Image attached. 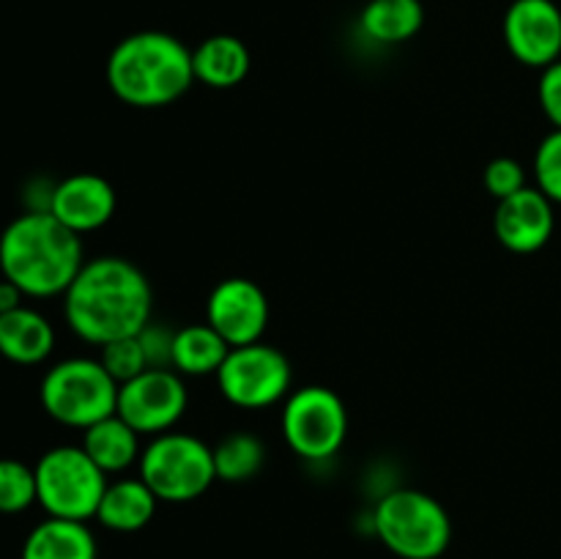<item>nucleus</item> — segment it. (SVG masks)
I'll return each mask as SVG.
<instances>
[{"label":"nucleus","mask_w":561,"mask_h":559,"mask_svg":"<svg viewBox=\"0 0 561 559\" xmlns=\"http://www.w3.org/2000/svg\"><path fill=\"white\" fill-rule=\"evenodd\" d=\"M425 9L420 0H370L359 14V27L376 44H403L422 31Z\"/></svg>","instance_id":"aec40b11"},{"label":"nucleus","mask_w":561,"mask_h":559,"mask_svg":"<svg viewBox=\"0 0 561 559\" xmlns=\"http://www.w3.org/2000/svg\"><path fill=\"white\" fill-rule=\"evenodd\" d=\"M502 33L510 55L529 69L542 71L561 60V5L557 0H513Z\"/></svg>","instance_id":"9b49d317"},{"label":"nucleus","mask_w":561,"mask_h":559,"mask_svg":"<svg viewBox=\"0 0 561 559\" xmlns=\"http://www.w3.org/2000/svg\"><path fill=\"white\" fill-rule=\"evenodd\" d=\"M190 406V392L181 373L148 367L131 381L118 387L115 414L129 422L140 436H159L179 425Z\"/></svg>","instance_id":"9d476101"},{"label":"nucleus","mask_w":561,"mask_h":559,"mask_svg":"<svg viewBox=\"0 0 561 559\" xmlns=\"http://www.w3.org/2000/svg\"><path fill=\"white\" fill-rule=\"evenodd\" d=\"M55 349V329L33 307L0 312V356L14 365H42Z\"/></svg>","instance_id":"2eb2a0df"},{"label":"nucleus","mask_w":561,"mask_h":559,"mask_svg":"<svg viewBox=\"0 0 561 559\" xmlns=\"http://www.w3.org/2000/svg\"><path fill=\"white\" fill-rule=\"evenodd\" d=\"M482 181H485V190L491 192L496 201L513 197L515 192H520L524 186H529V184H526L524 164H520L518 159H513V157L493 159V162L485 168V175H482Z\"/></svg>","instance_id":"a878e982"},{"label":"nucleus","mask_w":561,"mask_h":559,"mask_svg":"<svg viewBox=\"0 0 561 559\" xmlns=\"http://www.w3.org/2000/svg\"><path fill=\"white\" fill-rule=\"evenodd\" d=\"M137 477L157 493L159 502H195L217 480L214 449L192 433H159L142 447Z\"/></svg>","instance_id":"423d86ee"},{"label":"nucleus","mask_w":561,"mask_h":559,"mask_svg":"<svg viewBox=\"0 0 561 559\" xmlns=\"http://www.w3.org/2000/svg\"><path fill=\"white\" fill-rule=\"evenodd\" d=\"M294 370L288 356L274 345L257 343L230 349L217 370V387L236 409L257 411L279 403L290 395Z\"/></svg>","instance_id":"1a4fd4ad"},{"label":"nucleus","mask_w":561,"mask_h":559,"mask_svg":"<svg viewBox=\"0 0 561 559\" xmlns=\"http://www.w3.org/2000/svg\"><path fill=\"white\" fill-rule=\"evenodd\" d=\"M537 190L551 203H561V129L542 137L535 151Z\"/></svg>","instance_id":"393cba45"},{"label":"nucleus","mask_w":561,"mask_h":559,"mask_svg":"<svg viewBox=\"0 0 561 559\" xmlns=\"http://www.w3.org/2000/svg\"><path fill=\"white\" fill-rule=\"evenodd\" d=\"M283 436L307 464H323L343 449L348 409L334 389L310 384L285 398Z\"/></svg>","instance_id":"6e6552de"},{"label":"nucleus","mask_w":561,"mask_h":559,"mask_svg":"<svg viewBox=\"0 0 561 559\" xmlns=\"http://www.w3.org/2000/svg\"><path fill=\"white\" fill-rule=\"evenodd\" d=\"M373 532L400 559H438L453 543V521L436 497L394 488L373 510Z\"/></svg>","instance_id":"20e7f679"},{"label":"nucleus","mask_w":561,"mask_h":559,"mask_svg":"<svg viewBox=\"0 0 561 559\" xmlns=\"http://www.w3.org/2000/svg\"><path fill=\"white\" fill-rule=\"evenodd\" d=\"M537 99H540L542 113L551 121L553 129H561V60L542 69L540 82H537Z\"/></svg>","instance_id":"cd10ccee"},{"label":"nucleus","mask_w":561,"mask_h":559,"mask_svg":"<svg viewBox=\"0 0 561 559\" xmlns=\"http://www.w3.org/2000/svg\"><path fill=\"white\" fill-rule=\"evenodd\" d=\"M250 49L241 38L230 36V33H217L208 36L192 49V69H195V80L203 82L206 88H217V91H228L239 82L247 80L250 75Z\"/></svg>","instance_id":"dca6fc26"},{"label":"nucleus","mask_w":561,"mask_h":559,"mask_svg":"<svg viewBox=\"0 0 561 559\" xmlns=\"http://www.w3.org/2000/svg\"><path fill=\"white\" fill-rule=\"evenodd\" d=\"M20 559H99V546L85 521L47 515L27 532Z\"/></svg>","instance_id":"f3484780"},{"label":"nucleus","mask_w":561,"mask_h":559,"mask_svg":"<svg viewBox=\"0 0 561 559\" xmlns=\"http://www.w3.org/2000/svg\"><path fill=\"white\" fill-rule=\"evenodd\" d=\"M192 82V49L173 33H131L115 44L107 58L110 91L129 107H168L190 91Z\"/></svg>","instance_id":"7ed1b4c3"},{"label":"nucleus","mask_w":561,"mask_h":559,"mask_svg":"<svg viewBox=\"0 0 561 559\" xmlns=\"http://www.w3.org/2000/svg\"><path fill=\"white\" fill-rule=\"evenodd\" d=\"M82 263V236L53 214L22 212L0 230V274L31 299L64 296Z\"/></svg>","instance_id":"f03ea898"},{"label":"nucleus","mask_w":561,"mask_h":559,"mask_svg":"<svg viewBox=\"0 0 561 559\" xmlns=\"http://www.w3.org/2000/svg\"><path fill=\"white\" fill-rule=\"evenodd\" d=\"M206 323L230 345L257 343L268 327V299L255 280L228 277L208 294Z\"/></svg>","instance_id":"f8f14e48"},{"label":"nucleus","mask_w":561,"mask_h":559,"mask_svg":"<svg viewBox=\"0 0 561 559\" xmlns=\"http://www.w3.org/2000/svg\"><path fill=\"white\" fill-rule=\"evenodd\" d=\"M214 449V469L222 482H247L266 464V444L250 431H233L219 438Z\"/></svg>","instance_id":"4be33fe9"},{"label":"nucleus","mask_w":561,"mask_h":559,"mask_svg":"<svg viewBox=\"0 0 561 559\" xmlns=\"http://www.w3.org/2000/svg\"><path fill=\"white\" fill-rule=\"evenodd\" d=\"M157 493L140 477H124V480L107 482L96 521L110 532H140L157 515Z\"/></svg>","instance_id":"a211bd4d"},{"label":"nucleus","mask_w":561,"mask_h":559,"mask_svg":"<svg viewBox=\"0 0 561 559\" xmlns=\"http://www.w3.org/2000/svg\"><path fill=\"white\" fill-rule=\"evenodd\" d=\"M137 340L142 345V354H146L148 367H164V370H173V343L175 332L168 329L164 323L148 321L146 327L137 332Z\"/></svg>","instance_id":"bb28decb"},{"label":"nucleus","mask_w":561,"mask_h":559,"mask_svg":"<svg viewBox=\"0 0 561 559\" xmlns=\"http://www.w3.org/2000/svg\"><path fill=\"white\" fill-rule=\"evenodd\" d=\"M118 387L121 384L110 376L107 367L99 360L71 356V360L55 362L44 373L38 400L55 422L85 431L93 422L115 414Z\"/></svg>","instance_id":"39448f33"},{"label":"nucleus","mask_w":561,"mask_h":559,"mask_svg":"<svg viewBox=\"0 0 561 559\" xmlns=\"http://www.w3.org/2000/svg\"><path fill=\"white\" fill-rule=\"evenodd\" d=\"M557 228L553 203L537 186H524L513 197L499 201L493 214V233L510 252L529 255L551 241Z\"/></svg>","instance_id":"ddd939ff"},{"label":"nucleus","mask_w":561,"mask_h":559,"mask_svg":"<svg viewBox=\"0 0 561 559\" xmlns=\"http://www.w3.org/2000/svg\"><path fill=\"white\" fill-rule=\"evenodd\" d=\"M55 184H58V181H49V179H31V181H27L25 192H22V203H25V212L49 214V208H53Z\"/></svg>","instance_id":"c85d7f7f"},{"label":"nucleus","mask_w":561,"mask_h":559,"mask_svg":"<svg viewBox=\"0 0 561 559\" xmlns=\"http://www.w3.org/2000/svg\"><path fill=\"white\" fill-rule=\"evenodd\" d=\"M38 504L36 469L16 458H0V515L25 513Z\"/></svg>","instance_id":"5701e85b"},{"label":"nucleus","mask_w":561,"mask_h":559,"mask_svg":"<svg viewBox=\"0 0 561 559\" xmlns=\"http://www.w3.org/2000/svg\"><path fill=\"white\" fill-rule=\"evenodd\" d=\"M115 206H118V197L104 175L75 173L55 184L49 214L77 236H82L104 228L113 219Z\"/></svg>","instance_id":"4468645a"},{"label":"nucleus","mask_w":561,"mask_h":559,"mask_svg":"<svg viewBox=\"0 0 561 559\" xmlns=\"http://www.w3.org/2000/svg\"><path fill=\"white\" fill-rule=\"evenodd\" d=\"M230 345L208 323L175 329L173 370L181 376H217Z\"/></svg>","instance_id":"412c9836"},{"label":"nucleus","mask_w":561,"mask_h":559,"mask_svg":"<svg viewBox=\"0 0 561 559\" xmlns=\"http://www.w3.org/2000/svg\"><path fill=\"white\" fill-rule=\"evenodd\" d=\"M22 299H25V294H22L11 280L5 277L0 280V312H9V310H16V307H22Z\"/></svg>","instance_id":"c756f323"},{"label":"nucleus","mask_w":561,"mask_h":559,"mask_svg":"<svg viewBox=\"0 0 561 559\" xmlns=\"http://www.w3.org/2000/svg\"><path fill=\"white\" fill-rule=\"evenodd\" d=\"M38 504L49 518L91 521L107 491V475L91 460L82 444H60L38 458Z\"/></svg>","instance_id":"0eeeda50"},{"label":"nucleus","mask_w":561,"mask_h":559,"mask_svg":"<svg viewBox=\"0 0 561 559\" xmlns=\"http://www.w3.org/2000/svg\"><path fill=\"white\" fill-rule=\"evenodd\" d=\"M82 449L91 455V460L104 475H121L129 466H135L142 453L140 433L129 422L121 420L118 414H110L85 427L82 431Z\"/></svg>","instance_id":"6ab92c4d"},{"label":"nucleus","mask_w":561,"mask_h":559,"mask_svg":"<svg viewBox=\"0 0 561 559\" xmlns=\"http://www.w3.org/2000/svg\"><path fill=\"white\" fill-rule=\"evenodd\" d=\"M99 362L107 367V373L118 384L131 381V378H137L140 373L148 370V360L146 354H142V345L140 340H137V334H131V338L110 340L107 345H102Z\"/></svg>","instance_id":"b1692460"},{"label":"nucleus","mask_w":561,"mask_h":559,"mask_svg":"<svg viewBox=\"0 0 561 559\" xmlns=\"http://www.w3.org/2000/svg\"><path fill=\"white\" fill-rule=\"evenodd\" d=\"M153 290L140 266L121 255H99L82 263L64 294V316L71 332L91 345L131 338L151 321Z\"/></svg>","instance_id":"f257e3e1"}]
</instances>
